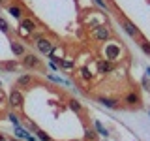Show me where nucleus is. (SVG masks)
I'll return each instance as SVG.
<instances>
[{
  "mask_svg": "<svg viewBox=\"0 0 150 141\" xmlns=\"http://www.w3.org/2000/svg\"><path fill=\"white\" fill-rule=\"evenodd\" d=\"M36 21L30 17H23L21 19V25H19V34L25 36V38H30L32 32H36Z\"/></svg>",
  "mask_w": 150,
  "mask_h": 141,
  "instance_id": "obj_1",
  "label": "nucleus"
},
{
  "mask_svg": "<svg viewBox=\"0 0 150 141\" xmlns=\"http://www.w3.org/2000/svg\"><path fill=\"white\" fill-rule=\"evenodd\" d=\"M92 38H94V40H98V41H107V40H111V30H109V26H107V25H98V26H94V28H92Z\"/></svg>",
  "mask_w": 150,
  "mask_h": 141,
  "instance_id": "obj_2",
  "label": "nucleus"
},
{
  "mask_svg": "<svg viewBox=\"0 0 150 141\" xmlns=\"http://www.w3.org/2000/svg\"><path fill=\"white\" fill-rule=\"evenodd\" d=\"M8 102H9V105H11V107L21 109L23 103H25V96H23V92L19 90V88H13V90L9 92V96H8Z\"/></svg>",
  "mask_w": 150,
  "mask_h": 141,
  "instance_id": "obj_3",
  "label": "nucleus"
},
{
  "mask_svg": "<svg viewBox=\"0 0 150 141\" xmlns=\"http://www.w3.org/2000/svg\"><path fill=\"white\" fill-rule=\"evenodd\" d=\"M36 47H38V51H40V53H43V55L49 56V55H51V51H53V47H54V43H53L51 40H47V38L43 36V38H40V40L36 41Z\"/></svg>",
  "mask_w": 150,
  "mask_h": 141,
  "instance_id": "obj_4",
  "label": "nucleus"
},
{
  "mask_svg": "<svg viewBox=\"0 0 150 141\" xmlns=\"http://www.w3.org/2000/svg\"><path fill=\"white\" fill-rule=\"evenodd\" d=\"M120 25H122V28H124V30L128 32V34H129L131 38H139V36H141L139 28L135 26V25H133V23H131V21H128V19H126V17H122V19H120Z\"/></svg>",
  "mask_w": 150,
  "mask_h": 141,
  "instance_id": "obj_5",
  "label": "nucleus"
},
{
  "mask_svg": "<svg viewBox=\"0 0 150 141\" xmlns=\"http://www.w3.org/2000/svg\"><path fill=\"white\" fill-rule=\"evenodd\" d=\"M23 64H25L26 68H30V70L40 68V66H41L40 58H38L36 55H32V53H25V56H23Z\"/></svg>",
  "mask_w": 150,
  "mask_h": 141,
  "instance_id": "obj_6",
  "label": "nucleus"
},
{
  "mask_svg": "<svg viewBox=\"0 0 150 141\" xmlns=\"http://www.w3.org/2000/svg\"><path fill=\"white\" fill-rule=\"evenodd\" d=\"M98 102H100L101 105L109 107V109H116V107L120 105L118 100H115V98H107V96H98Z\"/></svg>",
  "mask_w": 150,
  "mask_h": 141,
  "instance_id": "obj_7",
  "label": "nucleus"
},
{
  "mask_svg": "<svg viewBox=\"0 0 150 141\" xmlns=\"http://www.w3.org/2000/svg\"><path fill=\"white\" fill-rule=\"evenodd\" d=\"M98 70H100V73H111L112 70H115V64H112V60H100L98 62Z\"/></svg>",
  "mask_w": 150,
  "mask_h": 141,
  "instance_id": "obj_8",
  "label": "nucleus"
},
{
  "mask_svg": "<svg viewBox=\"0 0 150 141\" xmlns=\"http://www.w3.org/2000/svg\"><path fill=\"white\" fill-rule=\"evenodd\" d=\"M120 55V45H109L105 51V56L107 60H116V56Z\"/></svg>",
  "mask_w": 150,
  "mask_h": 141,
  "instance_id": "obj_9",
  "label": "nucleus"
},
{
  "mask_svg": "<svg viewBox=\"0 0 150 141\" xmlns=\"http://www.w3.org/2000/svg\"><path fill=\"white\" fill-rule=\"evenodd\" d=\"M32 83H34V77H32L30 73L19 75V79H17V87H30Z\"/></svg>",
  "mask_w": 150,
  "mask_h": 141,
  "instance_id": "obj_10",
  "label": "nucleus"
},
{
  "mask_svg": "<svg viewBox=\"0 0 150 141\" xmlns=\"http://www.w3.org/2000/svg\"><path fill=\"white\" fill-rule=\"evenodd\" d=\"M11 51L15 53V56H25V53H26L25 45L19 43V41H11Z\"/></svg>",
  "mask_w": 150,
  "mask_h": 141,
  "instance_id": "obj_11",
  "label": "nucleus"
},
{
  "mask_svg": "<svg viewBox=\"0 0 150 141\" xmlns=\"http://www.w3.org/2000/svg\"><path fill=\"white\" fill-rule=\"evenodd\" d=\"M8 11L11 17L15 19H23V8L21 6H15V4H11V6H8Z\"/></svg>",
  "mask_w": 150,
  "mask_h": 141,
  "instance_id": "obj_12",
  "label": "nucleus"
},
{
  "mask_svg": "<svg viewBox=\"0 0 150 141\" xmlns=\"http://www.w3.org/2000/svg\"><path fill=\"white\" fill-rule=\"evenodd\" d=\"M126 103H129V105H135V107H137L139 103H141V98H139V94H135V92H129L128 96H126Z\"/></svg>",
  "mask_w": 150,
  "mask_h": 141,
  "instance_id": "obj_13",
  "label": "nucleus"
},
{
  "mask_svg": "<svg viewBox=\"0 0 150 141\" xmlns=\"http://www.w3.org/2000/svg\"><path fill=\"white\" fill-rule=\"evenodd\" d=\"M53 62H56V64L60 66V68H64V70H71L73 66H75L69 58H58V60H53Z\"/></svg>",
  "mask_w": 150,
  "mask_h": 141,
  "instance_id": "obj_14",
  "label": "nucleus"
},
{
  "mask_svg": "<svg viewBox=\"0 0 150 141\" xmlns=\"http://www.w3.org/2000/svg\"><path fill=\"white\" fill-rule=\"evenodd\" d=\"M79 73H81V77L84 79V81H92V72L88 66H83L81 70H79Z\"/></svg>",
  "mask_w": 150,
  "mask_h": 141,
  "instance_id": "obj_15",
  "label": "nucleus"
},
{
  "mask_svg": "<svg viewBox=\"0 0 150 141\" xmlns=\"http://www.w3.org/2000/svg\"><path fill=\"white\" fill-rule=\"evenodd\" d=\"M17 62L15 60H8V62H2V70H8V72H15L17 70Z\"/></svg>",
  "mask_w": 150,
  "mask_h": 141,
  "instance_id": "obj_16",
  "label": "nucleus"
},
{
  "mask_svg": "<svg viewBox=\"0 0 150 141\" xmlns=\"http://www.w3.org/2000/svg\"><path fill=\"white\" fill-rule=\"evenodd\" d=\"M137 40L141 41V49H143V51H144L146 55H150V41H148V40H144L143 36H139Z\"/></svg>",
  "mask_w": 150,
  "mask_h": 141,
  "instance_id": "obj_17",
  "label": "nucleus"
},
{
  "mask_svg": "<svg viewBox=\"0 0 150 141\" xmlns=\"http://www.w3.org/2000/svg\"><path fill=\"white\" fill-rule=\"evenodd\" d=\"M84 141H96V132L92 128H84Z\"/></svg>",
  "mask_w": 150,
  "mask_h": 141,
  "instance_id": "obj_18",
  "label": "nucleus"
},
{
  "mask_svg": "<svg viewBox=\"0 0 150 141\" xmlns=\"http://www.w3.org/2000/svg\"><path fill=\"white\" fill-rule=\"evenodd\" d=\"M69 109L75 111V113H83V105L77 100H69Z\"/></svg>",
  "mask_w": 150,
  "mask_h": 141,
  "instance_id": "obj_19",
  "label": "nucleus"
},
{
  "mask_svg": "<svg viewBox=\"0 0 150 141\" xmlns=\"http://www.w3.org/2000/svg\"><path fill=\"white\" fill-rule=\"evenodd\" d=\"M94 126H96V130L100 132L101 135H105V137H107V135H109V132H107V130H105V128H103V126L100 124V120H96V122H94Z\"/></svg>",
  "mask_w": 150,
  "mask_h": 141,
  "instance_id": "obj_20",
  "label": "nucleus"
},
{
  "mask_svg": "<svg viewBox=\"0 0 150 141\" xmlns=\"http://www.w3.org/2000/svg\"><path fill=\"white\" fill-rule=\"evenodd\" d=\"M36 134H38V137H40L41 141H51V137H49V135H47V134H45V132H43V130H38V132H36Z\"/></svg>",
  "mask_w": 150,
  "mask_h": 141,
  "instance_id": "obj_21",
  "label": "nucleus"
},
{
  "mask_svg": "<svg viewBox=\"0 0 150 141\" xmlns=\"http://www.w3.org/2000/svg\"><path fill=\"white\" fill-rule=\"evenodd\" d=\"M0 28H2V32H6V34H8V32H9V25H8L6 21H4L2 17H0Z\"/></svg>",
  "mask_w": 150,
  "mask_h": 141,
  "instance_id": "obj_22",
  "label": "nucleus"
},
{
  "mask_svg": "<svg viewBox=\"0 0 150 141\" xmlns=\"http://www.w3.org/2000/svg\"><path fill=\"white\" fill-rule=\"evenodd\" d=\"M94 4H96V6H100V8H103V9H107V8H109L105 0H94Z\"/></svg>",
  "mask_w": 150,
  "mask_h": 141,
  "instance_id": "obj_23",
  "label": "nucleus"
},
{
  "mask_svg": "<svg viewBox=\"0 0 150 141\" xmlns=\"http://www.w3.org/2000/svg\"><path fill=\"white\" fill-rule=\"evenodd\" d=\"M25 126H26V128H28V130H32V132H38V130H40V128H38V126L34 124V122H26V124H25Z\"/></svg>",
  "mask_w": 150,
  "mask_h": 141,
  "instance_id": "obj_24",
  "label": "nucleus"
},
{
  "mask_svg": "<svg viewBox=\"0 0 150 141\" xmlns=\"http://www.w3.org/2000/svg\"><path fill=\"white\" fill-rule=\"evenodd\" d=\"M9 120H11L15 126H19V119H17V115H13V113H11V115H9Z\"/></svg>",
  "mask_w": 150,
  "mask_h": 141,
  "instance_id": "obj_25",
  "label": "nucleus"
},
{
  "mask_svg": "<svg viewBox=\"0 0 150 141\" xmlns=\"http://www.w3.org/2000/svg\"><path fill=\"white\" fill-rule=\"evenodd\" d=\"M8 4V0H0V6H6Z\"/></svg>",
  "mask_w": 150,
  "mask_h": 141,
  "instance_id": "obj_26",
  "label": "nucleus"
},
{
  "mask_svg": "<svg viewBox=\"0 0 150 141\" xmlns=\"http://www.w3.org/2000/svg\"><path fill=\"white\" fill-rule=\"evenodd\" d=\"M0 141H6V137H4V135H2V134H0Z\"/></svg>",
  "mask_w": 150,
  "mask_h": 141,
  "instance_id": "obj_27",
  "label": "nucleus"
},
{
  "mask_svg": "<svg viewBox=\"0 0 150 141\" xmlns=\"http://www.w3.org/2000/svg\"><path fill=\"white\" fill-rule=\"evenodd\" d=\"M146 75H148V77H150V68H146Z\"/></svg>",
  "mask_w": 150,
  "mask_h": 141,
  "instance_id": "obj_28",
  "label": "nucleus"
},
{
  "mask_svg": "<svg viewBox=\"0 0 150 141\" xmlns=\"http://www.w3.org/2000/svg\"><path fill=\"white\" fill-rule=\"evenodd\" d=\"M6 141H17V139H6Z\"/></svg>",
  "mask_w": 150,
  "mask_h": 141,
  "instance_id": "obj_29",
  "label": "nucleus"
},
{
  "mask_svg": "<svg viewBox=\"0 0 150 141\" xmlns=\"http://www.w3.org/2000/svg\"><path fill=\"white\" fill-rule=\"evenodd\" d=\"M0 68H2V62H0Z\"/></svg>",
  "mask_w": 150,
  "mask_h": 141,
  "instance_id": "obj_30",
  "label": "nucleus"
},
{
  "mask_svg": "<svg viewBox=\"0 0 150 141\" xmlns=\"http://www.w3.org/2000/svg\"><path fill=\"white\" fill-rule=\"evenodd\" d=\"M71 141H77V139H71Z\"/></svg>",
  "mask_w": 150,
  "mask_h": 141,
  "instance_id": "obj_31",
  "label": "nucleus"
}]
</instances>
